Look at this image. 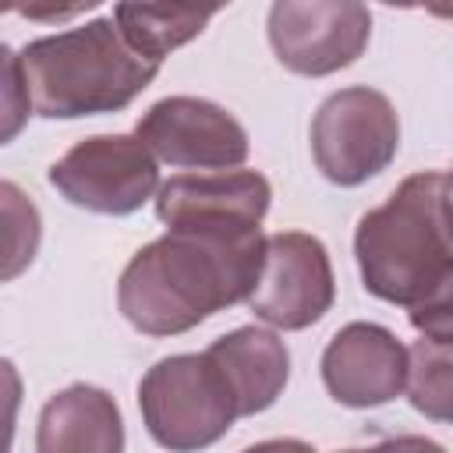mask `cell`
Returning <instances> with one entry per match:
<instances>
[{
  "label": "cell",
  "instance_id": "277c9868",
  "mask_svg": "<svg viewBox=\"0 0 453 453\" xmlns=\"http://www.w3.org/2000/svg\"><path fill=\"white\" fill-rule=\"evenodd\" d=\"M138 411L156 446L198 453L219 442L234 418V396L205 354H170L138 382Z\"/></svg>",
  "mask_w": 453,
  "mask_h": 453
},
{
  "label": "cell",
  "instance_id": "7c38bea8",
  "mask_svg": "<svg viewBox=\"0 0 453 453\" xmlns=\"http://www.w3.org/2000/svg\"><path fill=\"white\" fill-rule=\"evenodd\" d=\"M205 357L223 375V382L234 396L237 418L269 411L290 379L287 343L276 333L258 329V326H241V329L212 340Z\"/></svg>",
  "mask_w": 453,
  "mask_h": 453
},
{
  "label": "cell",
  "instance_id": "7a4b0ae2",
  "mask_svg": "<svg viewBox=\"0 0 453 453\" xmlns=\"http://www.w3.org/2000/svg\"><path fill=\"white\" fill-rule=\"evenodd\" d=\"M18 64L32 110L50 120L117 113L159 74V64L124 39L113 14L28 42Z\"/></svg>",
  "mask_w": 453,
  "mask_h": 453
},
{
  "label": "cell",
  "instance_id": "9c48e42d",
  "mask_svg": "<svg viewBox=\"0 0 453 453\" xmlns=\"http://www.w3.org/2000/svg\"><path fill=\"white\" fill-rule=\"evenodd\" d=\"M134 134L156 159L209 173L241 166L251 149L244 124L226 106L198 96H166L152 103L142 113Z\"/></svg>",
  "mask_w": 453,
  "mask_h": 453
},
{
  "label": "cell",
  "instance_id": "d6986e66",
  "mask_svg": "<svg viewBox=\"0 0 453 453\" xmlns=\"http://www.w3.org/2000/svg\"><path fill=\"white\" fill-rule=\"evenodd\" d=\"M340 453H446V446L425 435H393V439H382L361 449H340Z\"/></svg>",
  "mask_w": 453,
  "mask_h": 453
},
{
  "label": "cell",
  "instance_id": "ac0fdd59",
  "mask_svg": "<svg viewBox=\"0 0 453 453\" xmlns=\"http://www.w3.org/2000/svg\"><path fill=\"white\" fill-rule=\"evenodd\" d=\"M28 110H32V99H28V85H25L18 53L11 46H4V142H11L18 134Z\"/></svg>",
  "mask_w": 453,
  "mask_h": 453
},
{
  "label": "cell",
  "instance_id": "8fae6325",
  "mask_svg": "<svg viewBox=\"0 0 453 453\" xmlns=\"http://www.w3.org/2000/svg\"><path fill=\"white\" fill-rule=\"evenodd\" d=\"M326 393L343 407H382L407 389V347L379 322H347L322 350Z\"/></svg>",
  "mask_w": 453,
  "mask_h": 453
},
{
  "label": "cell",
  "instance_id": "5bb4252c",
  "mask_svg": "<svg viewBox=\"0 0 453 453\" xmlns=\"http://www.w3.org/2000/svg\"><path fill=\"white\" fill-rule=\"evenodd\" d=\"M216 11H191V7H149V4H117L113 21L120 25L124 39L145 53L149 60L163 64V57L188 39H195Z\"/></svg>",
  "mask_w": 453,
  "mask_h": 453
},
{
  "label": "cell",
  "instance_id": "3957f363",
  "mask_svg": "<svg viewBox=\"0 0 453 453\" xmlns=\"http://www.w3.org/2000/svg\"><path fill=\"white\" fill-rule=\"evenodd\" d=\"M354 258L372 297L403 308L418 304L453 269L442 173H411L379 209H368L354 230Z\"/></svg>",
  "mask_w": 453,
  "mask_h": 453
},
{
  "label": "cell",
  "instance_id": "ba28073f",
  "mask_svg": "<svg viewBox=\"0 0 453 453\" xmlns=\"http://www.w3.org/2000/svg\"><path fill=\"white\" fill-rule=\"evenodd\" d=\"M333 262L319 237L304 230H280L265 237L262 273L248 297L255 319L283 333L308 329L333 308Z\"/></svg>",
  "mask_w": 453,
  "mask_h": 453
},
{
  "label": "cell",
  "instance_id": "9a60e30c",
  "mask_svg": "<svg viewBox=\"0 0 453 453\" xmlns=\"http://www.w3.org/2000/svg\"><path fill=\"white\" fill-rule=\"evenodd\" d=\"M407 400L428 421L453 425V340L421 336L407 347Z\"/></svg>",
  "mask_w": 453,
  "mask_h": 453
},
{
  "label": "cell",
  "instance_id": "30bf717a",
  "mask_svg": "<svg viewBox=\"0 0 453 453\" xmlns=\"http://www.w3.org/2000/svg\"><path fill=\"white\" fill-rule=\"evenodd\" d=\"M273 184L258 170L177 173L156 191V216L166 230L248 237L262 234Z\"/></svg>",
  "mask_w": 453,
  "mask_h": 453
},
{
  "label": "cell",
  "instance_id": "ffe728a7",
  "mask_svg": "<svg viewBox=\"0 0 453 453\" xmlns=\"http://www.w3.org/2000/svg\"><path fill=\"white\" fill-rule=\"evenodd\" d=\"M241 453H315V446L304 439H262Z\"/></svg>",
  "mask_w": 453,
  "mask_h": 453
},
{
  "label": "cell",
  "instance_id": "5b68a950",
  "mask_svg": "<svg viewBox=\"0 0 453 453\" xmlns=\"http://www.w3.org/2000/svg\"><path fill=\"white\" fill-rule=\"evenodd\" d=\"M400 149V117L389 96L350 85L322 99L311 117V156L326 180L357 188L382 173Z\"/></svg>",
  "mask_w": 453,
  "mask_h": 453
},
{
  "label": "cell",
  "instance_id": "52a82bcc",
  "mask_svg": "<svg viewBox=\"0 0 453 453\" xmlns=\"http://www.w3.org/2000/svg\"><path fill=\"white\" fill-rule=\"evenodd\" d=\"M265 32L287 71L322 78L350 67L365 53L372 11L354 0H276Z\"/></svg>",
  "mask_w": 453,
  "mask_h": 453
},
{
  "label": "cell",
  "instance_id": "e0dca14e",
  "mask_svg": "<svg viewBox=\"0 0 453 453\" xmlns=\"http://www.w3.org/2000/svg\"><path fill=\"white\" fill-rule=\"evenodd\" d=\"M407 319L421 336L453 340V269L418 304L407 308Z\"/></svg>",
  "mask_w": 453,
  "mask_h": 453
},
{
  "label": "cell",
  "instance_id": "4fadbf2b",
  "mask_svg": "<svg viewBox=\"0 0 453 453\" xmlns=\"http://www.w3.org/2000/svg\"><path fill=\"white\" fill-rule=\"evenodd\" d=\"M35 453H124L117 400L88 382L53 393L39 411Z\"/></svg>",
  "mask_w": 453,
  "mask_h": 453
},
{
  "label": "cell",
  "instance_id": "8992f818",
  "mask_svg": "<svg viewBox=\"0 0 453 453\" xmlns=\"http://www.w3.org/2000/svg\"><path fill=\"white\" fill-rule=\"evenodd\" d=\"M46 177L71 205L99 216L138 212L163 188L156 156L138 134L81 138L50 166Z\"/></svg>",
  "mask_w": 453,
  "mask_h": 453
},
{
  "label": "cell",
  "instance_id": "44dd1931",
  "mask_svg": "<svg viewBox=\"0 0 453 453\" xmlns=\"http://www.w3.org/2000/svg\"><path fill=\"white\" fill-rule=\"evenodd\" d=\"M442 216H446V230L453 237V170L442 173Z\"/></svg>",
  "mask_w": 453,
  "mask_h": 453
},
{
  "label": "cell",
  "instance_id": "2e32d148",
  "mask_svg": "<svg viewBox=\"0 0 453 453\" xmlns=\"http://www.w3.org/2000/svg\"><path fill=\"white\" fill-rule=\"evenodd\" d=\"M0 195H4V216L11 223V230H7V269H4V280H14L35 258V248H39V212H35V205L11 180L0 184Z\"/></svg>",
  "mask_w": 453,
  "mask_h": 453
},
{
  "label": "cell",
  "instance_id": "6da1fadb",
  "mask_svg": "<svg viewBox=\"0 0 453 453\" xmlns=\"http://www.w3.org/2000/svg\"><path fill=\"white\" fill-rule=\"evenodd\" d=\"M265 258V234L219 237L166 230L138 248L117 280V308L145 336H177L248 301Z\"/></svg>",
  "mask_w": 453,
  "mask_h": 453
}]
</instances>
